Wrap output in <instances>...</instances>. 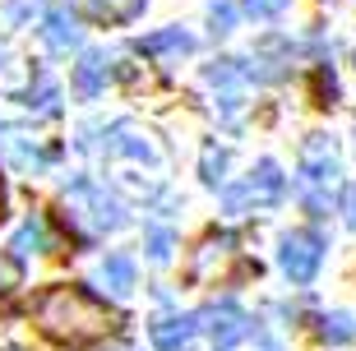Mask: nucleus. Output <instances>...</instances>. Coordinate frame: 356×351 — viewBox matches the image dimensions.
I'll return each mask as SVG.
<instances>
[{
    "label": "nucleus",
    "mask_w": 356,
    "mask_h": 351,
    "mask_svg": "<svg viewBox=\"0 0 356 351\" xmlns=\"http://www.w3.org/2000/svg\"><path fill=\"white\" fill-rule=\"evenodd\" d=\"M33 319L51 342H65V347H92L116 328V314L83 286H47L33 300Z\"/></svg>",
    "instance_id": "1"
},
{
    "label": "nucleus",
    "mask_w": 356,
    "mask_h": 351,
    "mask_svg": "<svg viewBox=\"0 0 356 351\" xmlns=\"http://www.w3.org/2000/svg\"><path fill=\"white\" fill-rule=\"evenodd\" d=\"M282 190H287L282 171H277L273 162H259L236 190H227V213H264L282 199Z\"/></svg>",
    "instance_id": "2"
},
{
    "label": "nucleus",
    "mask_w": 356,
    "mask_h": 351,
    "mask_svg": "<svg viewBox=\"0 0 356 351\" xmlns=\"http://www.w3.org/2000/svg\"><path fill=\"white\" fill-rule=\"evenodd\" d=\"M333 181H338V157H333L329 139H310L301 148V195L310 209H324L329 199H324V190H333Z\"/></svg>",
    "instance_id": "3"
},
{
    "label": "nucleus",
    "mask_w": 356,
    "mask_h": 351,
    "mask_svg": "<svg viewBox=\"0 0 356 351\" xmlns=\"http://www.w3.org/2000/svg\"><path fill=\"white\" fill-rule=\"evenodd\" d=\"M282 273L291 277L296 286H305L310 277L319 273V259H324V240H319V231H287L282 236Z\"/></svg>",
    "instance_id": "4"
},
{
    "label": "nucleus",
    "mask_w": 356,
    "mask_h": 351,
    "mask_svg": "<svg viewBox=\"0 0 356 351\" xmlns=\"http://www.w3.org/2000/svg\"><path fill=\"white\" fill-rule=\"evenodd\" d=\"M195 333H199V324L190 314H158L148 324V338H153L158 351H190L195 347Z\"/></svg>",
    "instance_id": "5"
},
{
    "label": "nucleus",
    "mask_w": 356,
    "mask_h": 351,
    "mask_svg": "<svg viewBox=\"0 0 356 351\" xmlns=\"http://www.w3.org/2000/svg\"><path fill=\"white\" fill-rule=\"evenodd\" d=\"M70 199L88 204V213H83V218H88V227H92V231H116L120 222H125L120 204H111V199H106V195H102V190H97L92 181H79L74 190H70Z\"/></svg>",
    "instance_id": "6"
},
{
    "label": "nucleus",
    "mask_w": 356,
    "mask_h": 351,
    "mask_svg": "<svg viewBox=\"0 0 356 351\" xmlns=\"http://www.w3.org/2000/svg\"><path fill=\"white\" fill-rule=\"evenodd\" d=\"M204 319H209V338H213V347H218V351L236 347V342L250 333V319H245V314H241V305H232V300L213 305Z\"/></svg>",
    "instance_id": "7"
},
{
    "label": "nucleus",
    "mask_w": 356,
    "mask_h": 351,
    "mask_svg": "<svg viewBox=\"0 0 356 351\" xmlns=\"http://www.w3.org/2000/svg\"><path fill=\"white\" fill-rule=\"evenodd\" d=\"M79 19H74V14L70 10H51L47 14V19H42V42H47V47H51V51H74V47H79Z\"/></svg>",
    "instance_id": "8"
},
{
    "label": "nucleus",
    "mask_w": 356,
    "mask_h": 351,
    "mask_svg": "<svg viewBox=\"0 0 356 351\" xmlns=\"http://www.w3.org/2000/svg\"><path fill=\"white\" fill-rule=\"evenodd\" d=\"M97 277H102V286L111 291V296H130L134 291V263L125 259V254H106L102 268H97Z\"/></svg>",
    "instance_id": "9"
},
{
    "label": "nucleus",
    "mask_w": 356,
    "mask_h": 351,
    "mask_svg": "<svg viewBox=\"0 0 356 351\" xmlns=\"http://www.w3.org/2000/svg\"><path fill=\"white\" fill-rule=\"evenodd\" d=\"M102 83H106V56H83L79 65H74V92L79 97H97L102 92Z\"/></svg>",
    "instance_id": "10"
},
{
    "label": "nucleus",
    "mask_w": 356,
    "mask_h": 351,
    "mask_svg": "<svg viewBox=\"0 0 356 351\" xmlns=\"http://www.w3.org/2000/svg\"><path fill=\"white\" fill-rule=\"evenodd\" d=\"M144 10V0H88V14L97 24H130Z\"/></svg>",
    "instance_id": "11"
},
{
    "label": "nucleus",
    "mask_w": 356,
    "mask_h": 351,
    "mask_svg": "<svg viewBox=\"0 0 356 351\" xmlns=\"http://www.w3.org/2000/svg\"><path fill=\"white\" fill-rule=\"evenodd\" d=\"M14 254H33V250H51V236H47V222L42 218H28L19 231H14Z\"/></svg>",
    "instance_id": "12"
},
{
    "label": "nucleus",
    "mask_w": 356,
    "mask_h": 351,
    "mask_svg": "<svg viewBox=\"0 0 356 351\" xmlns=\"http://www.w3.org/2000/svg\"><path fill=\"white\" fill-rule=\"evenodd\" d=\"M139 47H144L148 56H185L190 47H195V42L185 38L181 28H172V33H153V38H144Z\"/></svg>",
    "instance_id": "13"
},
{
    "label": "nucleus",
    "mask_w": 356,
    "mask_h": 351,
    "mask_svg": "<svg viewBox=\"0 0 356 351\" xmlns=\"http://www.w3.org/2000/svg\"><path fill=\"white\" fill-rule=\"evenodd\" d=\"M329 342H347L356 338V314H324V328H319Z\"/></svg>",
    "instance_id": "14"
},
{
    "label": "nucleus",
    "mask_w": 356,
    "mask_h": 351,
    "mask_svg": "<svg viewBox=\"0 0 356 351\" xmlns=\"http://www.w3.org/2000/svg\"><path fill=\"white\" fill-rule=\"evenodd\" d=\"M209 19H213V33H232V24H236L232 0H213V5H209Z\"/></svg>",
    "instance_id": "15"
},
{
    "label": "nucleus",
    "mask_w": 356,
    "mask_h": 351,
    "mask_svg": "<svg viewBox=\"0 0 356 351\" xmlns=\"http://www.w3.org/2000/svg\"><path fill=\"white\" fill-rule=\"evenodd\" d=\"M282 10H287V0H245V14L250 19H277Z\"/></svg>",
    "instance_id": "16"
},
{
    "label": "nucleus",
    "mask_w": 356,
    "mask_h": 351,
    "mask_svg": "<svg viewBox=\"0 0 356 351\" xmlns=\"http://www.w3.org/2000/svg\"><path fill=\"white\" fill-rule=\"evenodd\" d=\"M14 286H19V263L10 254H0V296H10Z\"/></svg>",
    "instance_id": "17"
},
{
    "label": "nucleus",
    "mask_w": 356,
    "mask_h": 351,
    "mask_svg": "<svg viewBox=\"0 0 356 351\" xmlns=\"http://www.w3.org/2000/svg\"><path fill=\"white\" fill-rule=\"evenodd\" d=\"M148 254H153L158 263H167V254H172V236L162 231V227H158V231H148Z\"/></svg>",
    "instance_id": "18"
},
{
    "label": "nucleus",
    "mask_w": 356,
    "mask_h": 351,
    "mask_svg": "<svg viewBox=\"0 0 356 351\" xmlns=\"http://www.w3.org/2000/svg\"><path fill=\"white\" fill-rule=\"evenodd\" d=\"M222 167H227V157L209 148V153H204V181H209V185H218V181H222Z\"/></svg>",
    "instance_id": "19"
},
{
    "label": "nucleus",
    "mask_w": 356,
    "mask_h": 351,
    "mask_svg": "<svg viewBox=\"0 0 356 351\" xmlns=\"http://www.w3.org/2000/svg\"><path fill=\"white\" fill-rule=\"evenodd\" d=\"M343 213H347V227L356 231V185H347V190H343Z\"/></svg>",
    "instance_id": "20"
},
{
    "label": "nucleus",
    "mask_w": 356,
    "mask_h": 351,
    "mask_svg": "<svg viewBox=\"0 0 356 351\" xmlns=\"http://www.w3.org/2000/svg\"><path fill=\"white\" fill-rule=\"evenodd\" d=\"M0 218H5V185H0Z\"/></svg>",
    "instance_id": "21"
},
{
    "label": "nucleus",
    "mask_w": 356,
    "mask_h": 351,
    "mask_svg": "<svg viewBox=\"0 0 356 351\" xmlns=\"http://www.w3.org/2000/svg\"><path fill=\"white\" fill-rule=\"evenodd\" d=\"M10 351H19V347H10Z\"/></svg>",
    "instance_id": "22"
}]
</instances>
